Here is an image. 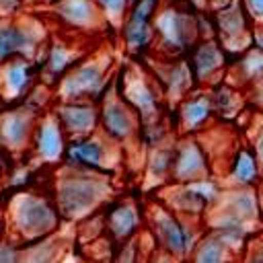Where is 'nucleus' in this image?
<instances>
[{
	"label": "nucleus",
	"instance_id": "obj_1",
	"mask_svg": "<svg viewBox=\"0 0 263 263\" xmlns=\"http://www.w3.org/2000/svg\"><path fill=\"white\" fill-rule=\"evenodd\" d=\"M115 193L117 189L111 173L64 164L55 179L51 197L62 220L80 222L82 218L103 210Z\"/></svg>",
	"mask_w": 263,
	"mask_h": 263
},
{
	"label": "nucleus",
	"instance_id": "obj_2",
	"mask_svg": "<svg viewBox=\"0 0 263 263\" xmlns=\"http://www.w3.org/2000/svg\"><path fill=\"white\" fill-rule=\"evenodd\" d=\"M117 72V60L111 49L84 53L55 80V101H99Z\"/></svg>",
	"mask_w": 263,
	"mask_h": 263
},
{
	"label": "nucleus",
	"instance_id": "obj_3",
	"mask_svg": "<svg viewBox=\"0 0 263 263\" xmlns=\"http://www.w3.org/2000/svg\"><path fill=\"white\" fill-rule=\"evenodd\" d=\"M6 226L16 245H27L60 230L62 216L53 197L39 191H21L12 197L6 212Z\"/></svg>",
	"mask_w": 263,
	"mask_h": 263
},
{
	"label": "nucleus",
	"instance_id": "obj_4",
	"mask_svg": "<svg viewBox=\"0 0 263 263\" xmlns=\"http://www.w3.org/2000/svg\"><path fill=\"white\" fill-rule=\"evenodd\" d=\"M144 220L156 251H162L173 259H189L195 240L205 230L203 218L179 216L158 199L144 210Z\"/></svg>",
	"mask_w": 263,
	"mask_h": 263
},
{
	"label": "nucleus",
	"instance_id": "obj_5",
	"mask_svg": "<svg viewBox=\"0 0 263 263\" xmlns=\"http://www.w3.org/2000/svg\"><path fill=\"white\" fill-rule=\"evenodd\" d=\"M154 43L152 55L160 58H181L187 55L191 45L199 39L197 29V10H191L187 4L164 2L156 8L152 16Z\"/></svg>",
	"mask_w": 263,
	"mask_h": 263
},
{
	"label": "nucleus",
	"instance_id": "obj_6",
	"mask_svg": "<svg viewBox=\"0 0 263 263\" xmlns=\"http://www.w3.org/2000/svg\"><path fill=\"white\" fill-rule=\"evenodd\" d=\"M113 82L119 95L123 97V101L138 113L142 127L158 121H166L168 109L150 68L142 66L138 60L132 58L129 64L117 68Z\"/></svg>",
	"mask_w": 263,
	"mask_h": 263
},
{
	"label": "nucleus",
	"instance_id": "obj_7",
	"mask_svg": "<svg viewBox=\"0 0 263 263\" xmlns=\"http://www.w3.org/2000/svg\"><path fill=\"white\" fill-rule=\"evenodd\" d=\"M97 103H99V129L107 138L117 142L123 148V152H125V146L129 144H144L140 117L123 101L113 80Z\"/></svg>",
	"mask_w": 263,
	"mask_h": 263
},
{
	"label": "nucleus",
	"instance_id": "obj_8",
	"mask_svg": "<svg viewBox=\"0 0 263 263\" xmlns=\"http://www.w3.org/2000/svg\"><path fill=\"white\" fill-rule=\"evenodd\" d=\"M62 162L68 166L92 168L113 175V171H117L123 162V148L97 129L84 138L68 140Z\"/></svg>",
	"mask_w": 263,
	"mask_h": 263
},
{
	"label": "nucleus",
	"instance_id": "obj_9",
	"mask_svg": "<svg viewBox=\"0 0 263 263\" xmlns=\"http://www.w3.org/2000/svg\"><path fill=\"white\" fill-rule=\"evenodd\" d=\"M220 191H222V183L216 181L214 175H210L187 183L171 181L158 189L156 199L179 216L203 218L208 208L218 199Z\"/></svg>",
	"mask_w": 263,
	"mask_h": 263
},
{
	"label": "nucleus",
	"instance_id": "obj_10",
	"mask_svg": "<svg viewBox=\"0 0 263 263\" xmlns=\"http://www.w3.org/2000/svg\"><path fill=\"white\" fill-rule=\"evenodd\" d=\"M214 37L232 55H240L253 45V23L240 0H226L214 10Z\"/></svg>",
	"mask_w": 263,
	"mask_h": 263
},
{
	"label": "nucleus",
	"instance_id": "obj_11",
	"mask_svg": "<svg viewBox=\"0 0 263 263\" xmlns=\"http://www.w3.org/2000/svg\"><path fill=\"white\" fill-rule=\"evenodd\" d=\"M158 6H160V0H138L127 8L119 25V37L129 58L140 60L144 55H150L152 43H154L152 16Z\"/></svg>",
	"mask_w": 263,
	"mask_h": 263
},
{
	"label": "nucleus",
	"instance_id": "obj_12",
	"mask_svg": "<svg viewBox=\"0 0 263 263\" xmlns=\"http://www.w3.org/2000/svg\"><path fill=\"white\" fill-rule=\"evenodd\" d=\"M47 33L39 21L21 18V21H0V62L23 55L37 60V53L45 49Z\"/></svg>",
	"mask_w": 263,
	"mask_h": 263
},
{
	"label": "nucleus",
	"instance_id": "obj_13",
	"mask_svg": "<svg viewBox=\"0 0 263 263\" xmlns=\"http://www.w3.org/2000/svg\"><path fill=\"white\" fill-rule=\"evenodd\" d=\"M148 66L150 72L154 74L166 109L173 111V107L195 88V80L189 68V62L185 55L181 58H160V55H148Z\"/></svg>",
	"mask_w": 263,
	"mask_h": 263
},
{
	"label": "nucleus",
	"instance_id": "obj_14",
	"mask_svg": "<svg viewBox=\"0 0 263 263\" xmlns=\"http://www.w3.org/2000/svg\"><path fill=\"white\" fill-rule=\"evenodd\" d=\"M185 58L189 62L195 86H212L216 82H222L226 68L232 62V58L224 51L216 37L197 39Z\"/></svg>",
	"mask_w": 263,
	"mask_h": 263
},
{
	"label": "nucleus",
	"instance_id": "obj_15",
	"mask_svg": "<svg viewBox=\"0 0 263 263\" xmlns=\"http://www.w3.org/2000/svg\"><path fill=\"white\" fill-rule=\"evenodd\" d=\"M49 12L70 33L95 35L109 27L95 0H51Z\"/></svg>",
	"mask_w": 263,
	"mask_h": 263
},
{
	"label": "nucleus",
	"instance_id": "obj_16",
	"mask_svg": "<svg viewBox=\"0 0 263 263\" xmlns=\"http://www.w3.org/2000/svg\"><path fill=\"white\" fill-rule=\"evenodd\" d=\"M39 107L31 103H16L6 113L0 111V146L8 154H18L31 146L33 129L39 119Z\"/></svg>",
	"mask_w": 263,
	"mask_h": 263
},
{
	"label": "nucleus",
	"instance_id": "obj_17",
	"mask_svg": "<svg viewBox=\"0 0 263 263\" xmlns=\"http://www.w3.org/2000/svg\"><path fill=\"white\" fill-rule=\"evenodd\" d=\"M212 175V164L208 152L203 150L197 134H177L175 158H173V183H187Z\"/></svg>",
	"mask_w": 263,
	"mask_h": 263
},
{
	"label": "nucleus",
	"instance_id": "obj_18",
	"mask_svg": "<svg viewBox=\"0 0 263 263\" xmlns=\"http://www.w3.org/2000/svg\"><path fill=\"white\" fill-rule=\"evenodd\" d=\"M105 234L113 245H119L132 236H136L144 226V208L136 197H119L111 199L103 208Z\"/></svg>",
	"mask_w": 263,
	"mask_h": 263
},
{
	"label": "nucleus",
	"instance_id": "obj_19",
	"mask_svg": "<svg viewBox=\"0 0 263 263\" xmlns=\"http://www.w3.org/2000/svg\"><path fill=\"white\" fill-rule=\"evenodd\" d=\"M175 127L177 134H201L214 121V107L208 86H195L185 95L175 107Z\"/></svg>",
	"mask_w": 263,
	"mask_h": 263
},
{
	"label": "nucleus",
	"instance_id": "obj_20",
	"mask_svg": "<svg viewBox=\"0 0 263 263\" xmlns=\"http://www.w3.org/2000/svg\"><path fill=\"white\" fill-rule=\"evenodd\" d=\"M51 111L58 117L68 140L84 138L99 129L97 101H55Z\"/></svg>",
	"mask_w": 263,
	"mask_h": 263
},
{
	"label": "nucleus",
	"instance_id": "obj_21",
	"mask_svg": "<svg viewBox=\"0 0 263 263\" xmlns=\"http://www.w3.org/2000/svg\"><path fill=\"white\" fill-rule=\"evenodd\" d=\"M35 62L23 55L0 62V101L16 105L33 88Z\"/></svg>",
	"mask_w": 263,
	"mask_h": 263
},
{
	"label": "nucleus",
	"instance_id": "obj_22",
	"mask_svg": "<svg viewBox=\"0 0 263 263\" xmlns=\"http://www.w3.org/2000/svg\"><path fill=\"white\" fill-rule=\"evenodd\" d=\"M86 51V47L82 45V41L78 39H64V37H53L47 39L45 51H43V60H41V74H43V82L47 86H53L55 80L70 68L74 66Z\"/></svg>",
	"mask_w": 263,
	"mask_h": 263
},
{
	"label": "nucleus",
	"instance_id": "obj_23",
	"mask_svg": "<svg viewBox=\"0 0 263 263\" xmlns=\"http://www.w3.org/2000/svg\"><path fill=\"white\" fill-rule=\"evenodd\" d=\"M68 138L58 121V117L51 113H43L39 115L35 129H33V138H31V150L33 154L41 160V162H62L64 150H66Z\"/></svg>",
	"mask_w": 263,
	"mask_h": 263
},
{
	"label": "nucleus",
	"instance_id": "obj_24",
	"mask_svg": "<svg viewBox=\"0 0 263 263\" xmlns=\"http://www.w3.org/2000/svg\"><path fill=\"white\" fill-rule=\"evenodd\" d=\"M175 140H177V134H168L162 140L148 144L144 148L146 150L144 154V187L146 189H160L162 185L171 183Z\"/></svg>",
	"mask_w": 263,
	"mask_h": 263
},
{
	"label": "nucleus",
	"instance_id": "obj_25",
	"mask_svg": "<svg viewBox=\"0 0 263 263\" xmlns=\"http://www.w3.org/2000/svg\"><path fill=\"white\" fill-rule=\"evenodd\" d=\"M263 177V171L249 146H238L226 166V187H255L259 185V179Z\"/></svg>",
	"mask_w": 263,
	"mask_h": 263
},
{
	"label": "nucleus",
	"instance_id": "obj_26",
	"mask_svg": "<svg viewBox=\"0 0 263 263\" xmlns=\"http://www.w3.org/2000/svg\"><path fill=\"white\" fill-rule=\"evenodd\" d=\"M238 60L232 64H228L226 74H224V82L232 84V86H247L251 80L263 76V51L257 47H249L247 51H242L240 55H236Z\"/></svg>",
	"mask_w": 263,
	"mask_h": 263
},
{
	"label": "nucleus",
	"instance_id": "obj_27",
	"mask_svg": "<svg viewBox=\"0 0 263 263\" xmlns=\"http://www.w3.org/2000/svg\"><path fill=\"white\" fill-rule=\"evenodd\" d=\"M210 88V99H212V107H214V117L220 119H234L242 107L247 105L245 95L240 92L238 86H232L228 82H216Z\"/></svg>",
	"mask_w": 263,
	"mask_h": 263
},
{
	"label": "nucleus",
	"instance_id": "obj_28",
	"mask_svg": "<svg viewBox=\"0 0 263 263\" xmlns=\"http://www.w3.org/2000/svg\"><path fill=\"white\" fill-rule=\"evenodd\" d=\"M189 259L191 261H199V263H220V261L234 259V251L228 247V242L218 232L205 228L199 234V238L195 240Z\"/></svg>",
	"mask_w": 263,
	"mask_h": 263
},
{
	"label": "nucleus",
	"instance_id": "obj_29",
	"mask_svg": "<svg viewBox=\"0 0 263 263\" xmlns=\"http://www.w3.org/2000/svg\"><path fill=\"white\" fill-rule=\"evenodd\" d=\"M95 2H97V6L101 8V12H103L107 25H109L111 29H113V27L119 29V25H121V21H123L127 8H129L127 0H95Z\"/></svg>",
	"mask_w": 263,
	"mask_h": 263
},
{
	"label": "nucleus",
	"instance_id": "obj_30",
	"mask_svg": "<svg viewBox=\"0 0 263 263\" xmlns=\"http://www.w3.org/2000/svg\"><path fill=\"white\" fill-rule=\"evenodd\" d=\"M245 101H251L255 107H259L263 111V76L251 80L247 86H245Z\"/></svg>",
	"mask_w": 263,
	"mask_h": 263
},
{
	"label": "nucleus",
	"instance_id": "obj_31",
	"mask_svg": "<svg viewBox=\"0 0 263 263\" xmlns=\"http://www.w3.org/2000/svg\"><path fill=\"white\" fill-rule=\"evenodd\" d=\"M8 261H21V245H16L14 240H2L0 242V263H8Z\"/></svg>",
	"mask_w": 263,
	"mask_h": 263
},
{
	"label": "nucleus",
	"instance_id": "obj_32",
	"mask_svg": "<svg viewBox=\"0 0 263 263\" xmlns=\"http://www.w3.org/2000/svg\"><path fill=\"white\" fill-rule=\"evenodd\" d=\"M251 23L253 25H263V0H240Z\"/></svg>",
	"mask_w": 263,
	"mask_h": 263
},
{
	"label": "nucleus",
	"instance_id": "obj_33",
	"mask_svg": "<svg viewBox=\"0 0 263 263\" xmlns=\"http://www.w3.org/2000/svg\"><path fill=\"white\" fill-rule=\"evenodd\" d=\"M253 154H255V158H257V162H259V166H261V171H263V123L257 127V134H255V140H253Z\"/></svg>",
	"mask_w": 263,
	"mask_h": 263
},
{
	"label": "nucleus",
	"instance_id": "obj_34",
	"mask_svg": "<svg viewBox=\"0 0 263 263\" xmlns=\"http://www.w3.org/2000/svg\"><path fill=\"white\" fill-rule=\"evenodd\" d=\"M25 6V0H0V10L2 12H16Z\"/></svg>",
	"mask_w": 263,
	"mask_h": 263
},
{
	"label": "nucleus",
	"instance_id": "obj_35",
	"mask_svg": "<svg viewBox=\"0 0 263 263\" xmlns=\"http://www.w3.org/2000/svg\"><path fill=\"white\" fill-rule=\"evenodd\" d=\"M253 47L263 51V25H253Z\"/></svg>",
	"mask_w": 263,
	"mask_h": 263
},
{
	"label": "nucleus",
	"instance_id": "obj_36",
	"mask_svg": "<svg viewBox=\"0 0 263 263\" xmlns=\"http://www.w3.org/2000/svg\"><path fill=\"white\" fill-rule=\"evenodd\" d=\"M8 152L0 146V177H4V175H8Z\"/></svg>",
	"mask_w": 263,
	"mask_h": 263
},
{
	"label": "nucleus",
	"instance_id": "obj_37",
	"mask_svg": "<svg viewBox=\"0 0 263 263\" xmlns=\"http://www.w3.org/2000/svg\"><path fill=\"white\" fill-rule=\"evenodd\" d=\"M4 238H8V226H6L4 214H0V242H2Z\"/></svg>",
	"mask_w": 263,
	"mask_h": 263
},
{
	"label": "nucleus",
	"instance_id": "obj_38",
	"mask_svg": "<svg viewBox=\"0 0 263 263\" xmlns=\"http://www.w3.org/2000/svg\"><path fill=\"white\" fill-rule=\"evenodd\" d=\"M257 195H259V205H261V214H263V185H261V189L257 187Z\"/></svg>",
	"mask_w": 263,
	"mask_h": 263
},
{
	"label": "nucleus",
	"instance_id": "obj_39",
	"mask_svg": "<svg viewBox=\"0 0 263 263\" xmlns=\"http://www.w3.org/2000/svg\"><path fill=\"white\" fill-rule=\"evenodd\" d=\"M164 2H177V0H160V4H164Z\"/></svg>",
	"mask_w": 263,
	"mask_h": 263
},
{
	"label": "nucleus",
	"instance_id": "obj_40",
	"mask_svg": "<svg viewBox=\"0 0 263 263\" xmlns=\"http://www.w3.org/2000/svg\"><path fill=\"white\" fill-rule=\"evenodd\" d=\"M134 2H138V0H127V4H129V6H132V4H134Z\"/></svg>",
	"mask_w": 263,
	"mask_h": 263
},
{
	"label": "nucleus",
	"instance_id": "obj_41",
	"mask_svg": "<svg viewBox=\"0 0 263 263\" xmlns=\"http://www.w3.org/2000/svg\"><path fill=\"white\" fill-rule=\"evenodd\" d=\"M0 111H2V101H0Z\"/></svg>",
	"mask_w": 263,
	"mask_h": 263
}]
</instances>
